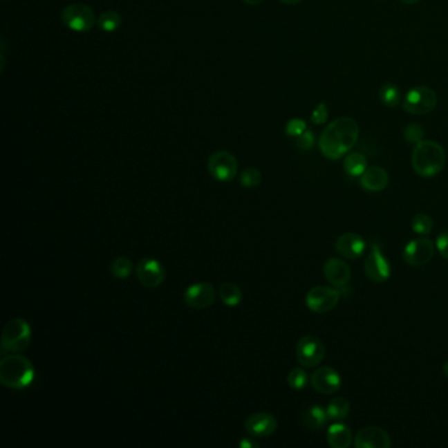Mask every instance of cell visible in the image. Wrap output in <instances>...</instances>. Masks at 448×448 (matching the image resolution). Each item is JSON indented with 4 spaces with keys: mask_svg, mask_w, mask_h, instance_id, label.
Here are the masks:
<instances>
[{
    "mask_svg": "<svg viewBox=\"0 0 448 448\" xmlns=\"http://www.w3.org/2000/svg\"><path fill=\"white\" fill-rule=\"evenodd\" d=\"M359 125L351 118H338L325 128L319 138V150L325 158L338 160L355 146Z\"/></svg>",
    "mask_w": 448,
    "mask_h": 448,
    "instance_id": "6da1fadb",
    "label": "cell"
},
{
    "mask_svg": "<svg viewBox=\"0 0 448 448\" xmlns=\"http://www.w3.org/2000/svg\"><path fill=\"white\" fill-rule=\"evenodd\" d=\"M446 165V151L435 141L422 140L411 154L413 170L422 178H433L443 170Z\"/></svg>",
    "mask_w": 448,
    "mask_h": 448,
    "instance_id": "7a4b0ae2",
    "label": "cell"
},
{
    "mask_svg": "<svg viewBox=\"0 0 448 448\" xmlns=\"http://www.w3.org/2000/svg\"><path fill=\"white\" fill-rule=\"evenodd\" d=\"M35 380V368L26 356L12 353L0 360V382L11 389H26Z\"/></svg>",
    "mask_w": 448,
    "mask_h": 448,
    "instance_id": "3957f363",
    "label": "cell"
},
{
    "mask_svg": "<svg viewBox=\"0 0 448 448\" xmlns=\"http://www.w3.org/2000/svg\"><path fill=\"white\" fill-rule=\"evenodd\" d=\"M32 341V330L24 318L11 319L1 333V353L21 354Z\"/></svg>",
    "mask_w": 448,
    "mask_h": 448,
    "instance_id": "277c9868",
    "label": "cell"
},
{
    "mask_svg": "<svg viewBox=\"0 0 448 448\" xmlns=\"http://www.w3.org/2000/svg\"><path fill=\"white\" fill-rule=\"evenodd\" d=\"M61 20L64 26H66L70 30L78 33H86L91 30L97 23L95 11L90 6L83 3H74L65 7L61 14Z\"/></svg>",
    "mask_w": 448,
    "mask_h": 448,
    "instance_id": "5b68a950",
    "label": "cell"
},
{
    "mask_svg": "<svg viewBox=\"0 0 448 448\" xmlns=\"http://www.w3.org/2000/svg\"><path fill=\"white\" fill-rule=\"evenodd\" d=\"M438 97L433 88L427 86H418L411 88L404 100V109L410 115H427L434 111Z\"/></svg>",
    "mask_w": 448,
    "mask_h": 448,
    "instance_id": "8992f818",
    "label": "cell"
},
{
    "mask_svg": "<svg viewBox=\"0 0 448 448\" xmlns=\"http://www.w3.org/2000/svg\"><path fill=\"white\" fill-rule=\"evenodd\" d=\"M341 299V290L325 286H317L306 293L305 304L309 310L322 315L333 310Z\"/></svg>",
    "mask_w": 448,
    "mask_h": 448,
    "instance_id": "52a82bcc",
    "label": "cell"
},
{
    "mask_svg": "<svg viewBox=\"0 0 448 448\" xmlns=\"http://www.w3.org/2000/svg\"><path fill=\"white\" fill-rule=\"evenodd\" d=\"M208 172L218 182H232L238 174V160L229 151H214L207 162Z\"/></svg>",
    "mask_w": 448,
    "mask_h": 448,
    "instance_id": "ba28073f",
    "label": "cell"
},
{
    "mask_svg": "<svg viewBox=\"0 0 448 448\" xmlns=\"http://www.w3.org/2000/svg\"><path fill=\"white\" fill-rule=\"evenodd\" d=\"M325 346L316 335H304L296 346L297 362L305 368L317 367L325 357Z\"/></svg>",
    "mask_w": 448,
    "mask_h": 448,
    "instance_id": "9c48e42d",
    "label": "cell"
},
{
    "mask_svg": "<svg viewBox=\"0 0 448 448\" xmlns=\"http://www.w3.org/2000/svg\"><path fill=\"white\" fill-rule=\"evenodd\" d=\"M434 254V242L430 238H416L404 248L402 258L411 267H422L433 259Z\"/></svg>",
    "mask_w": 448,
    "mask_h": 448,
    "instance_id": "30bf717a",
    "label": "cell"
},
{
    "mask_svg": "<svg viewBox=\"0 0 448 448\" xmlns=\"http://www.w3.org/2000/svg\"><path fill=\"white\" fill-rule=\"evenodd\" d=\"M364 272L373 283H385L392 275V267L382 254L379 245H372L367 259L364 261Z\"/></svg>",
    "mask_w": 448,
    "mask_h": 448,
    "instance_id": "8fae6325",
    "label": "cell"
},
{
    "mask_svg": "<svg viewBox=\"0 0 448 448\" xmlns=\"http://www.w3.org/2000/svg\"><path fill=\"white\" fill-rule=\"evenodd\" d=\"M136 275L138 281L149 290L160 287L166 279V270L160 262L154 258H142L136 267Z\"/></svg>",
    "mask_w": 448,
    "mask_h": 448,
    "instance_id": "7c38bea8",
    "label": "cell"
},
{
    "mask_svg": "<svg viewBox=\"0 0 448 448\" xmlns=\"http://www.w3.org/2000/svg\"><path fill=\"white\" fill-rule=\"evenodd\" d=\"M310 384L317 392L322 395H334L342 386V377L337 369L324 366L313 372L310 376Z\"/></svg>",
    "mask_w": 448,
    "mask_h": 448,
    "instance_id": "4fadbf2b",
    "label": "cell"
},
{
    "mask_svg": "<svg viewBox=\"0 0 448 448\" xmlns=\"http://www.w3.org/2000/svg\"><path fill=\"white\" fill-rule=\"evenodd\" d=\"M216 301V290L208 281L189 286L185 292V303L192 309H207Z\"/></svg>",
    "mask_w": 448,
    "mask_h": 448,
    "instance_id": "5bb4252c",
    "label": "cell"
},
{
    "mask_svg": "<svg viewBox=\"0 0 448 448\" xmlns=\"http://www.w3.org/2000/svg\"><path fill=\"white\" fill-rule=\"evenodd\" d=\"M356 448H391L389 434L379 426H367L359 430L354 436Z\"/></svg>",
    "mask_w": 448,
    "mask_h": 448,
    "instance_id": "9a60e30c",
    "label": "cell"
},
{
    "mask_svg": "<svg viewBox=\"0 0 448 448\" xmlns=\"http://www.w3.org/2000/svg\"><path fill=\"white\" fill-rule=\"evenodd\" d=\"M245 429L254 438H267L277 431V418L270 413H255L246 418Z\"/></svg>",
    "mask_w": 448,
    "mask_h": 448,
    "instance_id": "2e32d148",
    "label": "cell"
},
{
    "mask_svg": "<svg viewBox=\"0 0 448 448\" xmlns=\"http://www.w3.org/2000/svg\"><path fill=\"white\" fill-rule=\"evenodd\" d=\"M324 275L335 288H344L351 280V268L339 258H329L324 264Z\"/></svg>",
    "mask_w": 448,
    "mask_h": 448,
    "instance_id": "e0dca14e",
    "label": "cell"
},
{
    "mask_svg": "<svg viewBox=\"0 0 448 448\" xmlns=\"http://www.w3.org/2000/svg\"><path fill=\"white\" fill-rule=\"evenodd\" d=\"M367 249V243L356 233H344L337 238L335 250L346 259H359Z\"/></svg>",
    "mask_w": 448,
    "mask_h": 448,
    "instance_id": "ac0fdd59",
    "label": "cell"
},
{
    "mask_svg": "<svg viewBox=\"0 0 448 448\" xmlns=\"http://www.w3.org/2000/svg\"><path fill=\"white\" fill-rule=\"evenodd\" d=\"M389 183V175L382 167H368L360 176V185L368 192H380Z\"/></svg>",
    "mask_w": 448,
    "mask_h": 448,
    "instance_id": "d6986e66",
    "label": "cell"
},
{
    "mask_svg": "<svg viewBox=\"0 0 448 448\" xmlns=\"http://www.w3.org/2000/svg\"><path fill=\"white\" fill-rule=\"evenodd\" d=\"M328 443L333 448H348L353 443V431L342 422L333 423L326 433Z\"/></svg>",
    "mask_w": 448,
    "mask_h": 448,
    "instance_id": "ffe728a7",
    "label": "cell"
},
{
    "mask_svg": "<svg viewBox=\"0 0 448 448\" xmlns=\"http://www.w3.org/2000/svg\"><path fill=\"white\" fill-rule=\"evenodd\" d=\"M329 420L328 411L324 408H321L319 405H312L308 409H305V411L301 416V422L304 426L310 429V430H319L322 429Z\"/></svg>",
    "mask_w": 448,
    "mask_h": 448,
    "instance_id": "44dd1931",
    "label": "cell"
},
{
    "mask_svg": "<svg viewBox=\"0 0 448 448\" xmlns=\"http://www.w3.org/2000/svg\"><path fill=\"white\" fill-rule=\"evenodd\" d=\"M343 169L347 175L357 178L362 176L367 167V159L362 153H350L343 159Z\"/></svg>",
    "mask_w": 448,
    "mask_h": 448,
    "instance_id": "7402d4cb",
    "label": "cell"
},
{
    "mask_svg": "<svg viewBox=\"0 0 448 448\" xmlns=\"http://www.w3.org/2000/svg\"><path fill=\"white\" fill-rule=\"evenodd\" d=\"M350 410H351V405L348 400L344 397H334L326 408L329 420L333 421H342L344 418H347Z\"/></svg>",
    "mask_w": 448,
    "mask_h": 448,
    "instance_id": "603a6c76",
    "label": "cell"
},
{
    "mask_svg": "<svg viewBox=\"0 0 448 448\" xmlns=\"http://www.w3.org/2000/svg\"><path fill=\"white\" fill-rule=\"evenodd\" d=\"M218 296L226 306H232V308L239 305L243 299L242 290L238 287L237 284L229 283V281L221 284V287L218 290Z\"/></svg>",
    "mask_w": 448,
    "mask_h": 448,
    "instance_id": "cb8c5ba5",
    "label": "cell"
},
{
    "mask_svg": "<svg viewBox=\"0 0 448 448\" xmlns=\"http://www.w3.org/2000/svg\"><path fill=\"white\" fill-rule=\"evenodd\" d=\"M121 21L122 20H121V16H120L119 12L109 10V11L103 12V14L97 17L96 26L99 27L100 30H103V32L112 33V32H115V30L119 29L120 26H121Z\"/></svg>",
    "mask_w": 448,
    "mask_h": 448,
    "instance_id": "d4e9b609",
    "label": "cell"
},
{
    "mask_svg": "<svg viewBox=\"0 0 448 448\" xmlns=\"http://www.w3.org/2000/svg\"><path fill=\"white\" fill-rule=\"evenodd\" d=\"M434 221L426 213H418L411 220V230L420 236H429L433 232Z\"/></svg>",
    "mask_w": 448,
    "mask_h": 448,
    "instance_id": "484cf974",
    "label": "cell"
},
{
    "mask_svg": "<svg viewBox=\"0 0 448 448\" xmlns=\"http://www.w3.org/2000/svg\"><path fill=\"white\" fill-rule=\"evenodd\" d=\"M380 100H382V104H385L389 108H395L398 106L400 100H401L400 88L392 83L384 84L380 90Z\"/></svg>",
    "mask_w": 448,
    "mask_h": 448,
    "instance_id": "4316f807",
    "label": "cell"
},
{
    "mask_svg": "<svg viewBox=\"0 0 448 448\" xmlns=\"http://www.w3.org/2000/svg\"><path fill=\"white\" fill-rule=\"evenodd\" d=\"M133 272L132 261L127 256H119L111 264V274L116 279H127Z\"/></svg>",
    "mask_w": 448,
    "mask_h": 448,
    "instance_id": "83f0119b",
    "label": "cell"
},
{
    "mask_svg": "<svg viewBox=\"0 0 448 448\" xmlns=\"http://www.w3.org/2000/svg\"><path fill=\"white\" fill-rule=\"evenodd\" d=\"M287 382L293 391H303L310 382V377L305 369L296 367L290 371Z\"/></svg>",
    "mask_w": 448,
    "mask_h": 448,
    "instance_id": "f1b7e54d",
    "label": "cell"
},
{
    "mask_svg": "<svg viewBox=\"0 0 448 448\" xmlns=\"http://www.w3.org/2000/svg\"><path fill=\"white\" fill-rule=\"evenodd\" d=\"M262 180H263V175L256 167L245 169L239 176V183L245 188H256L258 185H261Z\"/></svg>",
    "mask_w": 448,
    "mask_h": 448,
    "instance_id": "f546056e",
    "label": "cell"
},
{
    "mask_svg": "<svg viewBox=\"0 0 448 448\" xmlns=\"http://www.w3.org/2000/svg\"><path fill=\"white\" fill-rule=\"evenodd\" d=\"M404 136H405V140L408 141L409 144L417 145L418 142H421L422 140H423L424 132H423L421 125H418V124H410V125H408L405 128Z\"/></svg>",
    "mask_w": 448,
    "mask_h": 448,
    "instance_id": "4dcf8cb0",
    "label": "cell"
},
{
    "mask_svg": "<svg viewBox=\"0 0 448 448\" xmlns=\"http://www.w3.org/2000/svg\"><path fill=\"white\" fill-rule=\"evenodd\" d=\"M306 131V122L304 120L292 119L286 125V134L290 137L297 138Z\"/></svg>",
    "mask_w": 448,
    "mask_h": 448,
    "instance_id": "1f68e13d",
    "label": "cell"
},
{
    "mask_svg": "<svg viewBox=\"0 0 448 448\" xmlns=\"http://www.w3.org/2000/svg\"><path fill=\"white\" fill-rule=\"evenodd\" d=\"M328 118H329L328 106H325L324 103H321L313 109L312 116H310V121L313 124H316V125H322V124H325L328 121Z\"/></svg>",
    "mask_w": 448,
    "mask_h": 448,
    "instance_id": "d6a6232c",
    "label": "cell"
},
{
    "mask_svg": "<svg viewBox=\"0 0 448 448\" xmlns=\"http://www.w3.org/2000/svg\"><path fill=\"white\" fill-rule=\"evenodd\" d=\"M313 145H315V134L308 129L296 138V146L303 151L310 150Z\"/></svg>",
    "mask_w": 448,
    "mask_h": 448,
    "instance_id": "836d02e7",
    "label": "cell"
},
{
    "mask_svg": "<svg viewBox=\"0 0 448 448\" xmlns=\"http://www.w3.org/2000/svg\"><path fill=\"white\" fill-rule=\"evenodd\" d=\"M435 246H436V250L438 252L448 261V233L445 232V233H440L438 238H436V242H435Z\"/></svg>",
    "mask_w": 448,
    "mask_h": 448,
    "instance_id": "e575fe53",
    "label": "cell"
},
{
    "mask_svg": "<svg viewBox=\"0 0 448 448\" xmlns=\"http://www.w3.org/2000/svg\"><path fill=\"white\" fill-rule=\"evenodd\" d=\"M239 447L241 448H258L259 445L256 442H254L252 439H249V438H245L239 442Z\"/></svg>",
    "mask_w": 448,
    "mask_h": 448,
    "instance_id": "d590c367",
    "label": "cell"
},
{
    "mask_svg": "<svg viewBox=\"0 0 448 448\" xmlns=\"http://www.w3.org/2000/svg\"><path fill=\"white\" fill-rule=\"evenodd\" d=\"M263 0H243V3H246V4H249V6H258V4H261Z\"/></svg>",
    "mask_w": 448,
    "mask_h": 448,
    "instance_id": "8d00e7d4",
    "label": "cell"
},
{
    "mask_svg": "<svg viewBox=\"0 0 448 448\" xmlns=\"http://www.w3.org/2000/svg\"><path fill=\"white\" fill-rule=\"evenodd\" d=\"M279 1H281L284 4H299L301 0H279Z\"/></svg>",
    "mask_w": 448,
    "mask_h": 448,
    "instance_id": "74e56055",
    "label": "cell"
},
{
    "mask_svg": "<svg viewBox=\"0 0 448 448\" xmlns=\"http://www.w3.org/2000/svg\"><path fill=\"white\" fill-rule=\"evenodd\" d=\"M443 375L448 377V360L443 364Z\"/></svg>",
    "mask_w": 448,
    "mask_h": 448,
    "instance_id": "f35d334b",
    "label": "cell"
},
{
    "mask_svg": "<svg viewBox=\"0 0 448 448\" xmlns=\"http://www.w3.org/2000/svg\"><path fill=\"white\" fill-rule=\"evenodd\" d=\"M404 4H416V3H418L420 0H401Z\"/></svg>",
    "mask_w": 448,
    "mask_h": 448,
    "instance_id": "ab89813d",
    "label": "cell"
}]
</instances>
